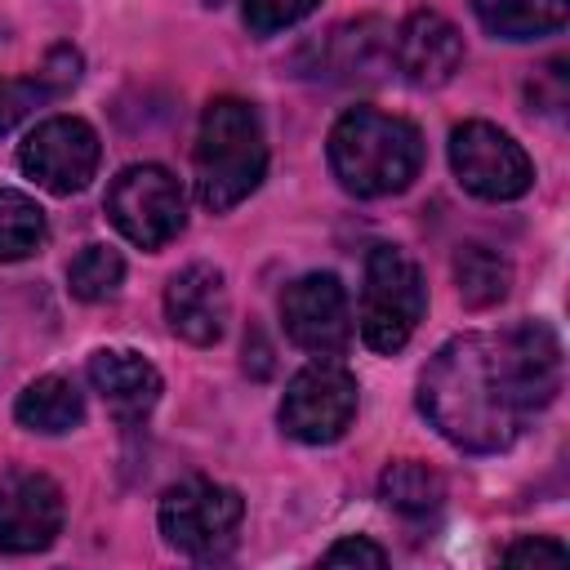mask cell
<instances>
[{
    "instance_id": "6da1fadb",
    "label": "cell",
    "mask_w": 570,
    "mask_h": 570,
    "mask_svg": "<svg viewBox=\"0 0 570 570\" xmlns=\"http://www.w3.org/2000/svg\"><path fill=\"white\" fill-rule=\"evenodd\" d=\"M419 410L468 454L508 450L534 414L517 383L503 334H459L436 347L419 379Z\"/></svg>"
},
{
    "instance_id": "7a4b0ae2",
    "label": "cell",
    "mask_w": 570,
    "mask_h": 570,
    "mask_svg": "<svg viewBox=\"0 0 570 570\" xmlns=\"http://www.w3.org/2000/svg\"><path fill=\"white\" fill-rule=\"evenodd\" d=\"M330 169L361 200L405 191L423 169V134L405 116L352 107L330 129Z\"/></svg>"
},
{
    "instance_id": "3957f363",
    "label": "cell",
    "mask_w": 570,
    "mask_h": 570,
    "mask_svg": "<svg viewBox=\"0 0 570 570\" xmlns=\"http://www.w3.org/2000/svg\"><path fill=\"white\" fill-rule=\"evenodd\" d=\"M196 196L209 214H227L240 205L267 174V138L254 102L245 98H214L200 116L196 134Z\"/></svg>"
},
{
    "instance_id": "277c9868",
    "label": "cell",
    "mask_w": 570,
    "mask_h": 570,
    "mask_svg": "<svg viewBox=\"0 0 570 570\" xmlns=\"http://www.w3.org/2000/svg\"><path fill=\"white\" fill-rule=\"evenodd\" d=\"M160 534L191 561H223L240 543L245 499L209 476H187L160 494Z\"/></svg>"
},
{
    "instance_id": "5b68a950",
    "label": "cell",
    "mask_w": 570,
    "mask_h": 570,
    "mask_svg": "<svg viewBox=\"0 0 570 570\" xmlns=\"http://www.w3.org/2000/svg\"><path fill=\"white\" fill-rule=\"evenodd\" d=\"M428 312V285L419 263L396 245H374L361 285V338L374 352H401Z\"/></svg>"
},
{
    "instance_id": "8992f818",
    "label": "cell",
    "mask_w": 570,
    "mask_h": 570,
    "mask_svg": "<svg viewBox=\"0 0 570 570\" xmlns=\"http://www.w3.org/2000/svg\"><path fill=\"white\" fill-rule=\"evenodd\" d=\"M107 218L138 249L169 245L187 223V200L165 165H125L107 187Z\"/></svg>"
},
{
    "instance_id": "52a82bcc",
    "label": "cell",
    "mask_w": 570,
    "mask_h": 570,
    "mask_svg": "<svg viewBox=\"0 0 570 570\" xmlns=\"http://www.w3.org/2000/svg\"><path fill=\"white\" fill-rule=\"evenodd\" d=\"M356 401H361L356 374L330 356H316L289 379L281 396V428L303 445H330L352 428Z\"/></svg>"
},
{
    "instance_id": "ba28073f",
    "label": "cell",
    "mask_w": 570,
    "mask_h": 570,
    "mask_svg": "<svg viewBox=\"0 0 570 570\" xmlns=\"http://www.w3.org/2000/svg\"><path fill=\"white\" fill-rule=\"evenodd\" d=\"M450 169L481 200H517L534 183L525 147L490 120H463L450 134Z\"/></svg>"
},
{
    "instance_id": "9c48e42d",
    "label": "cell",
    "mask_w": 570,
    "mask_h": 570,
    "mask_svg": "<svg viewBox=\"0 0 570 570\" xmlns=\"http://www.w3.org/2000/svg\"><path fill=\"white\" fill-rule=\"evenodd\" d=\"M98 134L80 120V116H49L40 120L22 147H18V165L27 178H36L45 191L53 196H76L89 187V178L98 174Z\"/></svg>"
},
{
    "instance_id": "30bf717a",
    "label": "cell",
    "mask_w": 570,
    "mask_h": 570,
    "mask_svg": "<svg viewBox=\"0 0 570 570\" xmlns=\"http://www.w3.org/2000/svg\"><path fill=\"white\" fill-rule=\"evenodd\" d=\"M281 325L289 343L312 356H338L352 343V307L347 289L334 272H307L281 294Z\"/></svg>"
},
{
    "instance_id": "8fae6325",
    "label": "cell",
    "mask_w": 570,
    "mask_h": 570,
    "mask_svg": "<svg viewBox=\"0 0 570 570\" xmlns=\"http://www.w3.org/2000/svg\"><path fill=\"white\" fill-rule=\"evenodd\" d=\"M62 490L45 472L9 468L0 476V552H45L62 534Z\"/></svg>"
},
{
    "instance_id": "7c38bea8",
    "label": "cell",
    "mask_w": 570,
    "mask_h": 570,
    "mask_svg": "<svg viewBox=\"0 0 570 570\" xmlns=\"http://www.w3.org/2000/svg\"><path fill=\"white\" fill-rule=\"evenodd\" d=\"M392 58L414 89H436L454 80V71L463 67V36L445 13L414 9L392 40Z\"/></svg>"
},
{
    "instance_id": "4fadbf2b",
    "label": "cell",
    "mask_w": 570,
    "mask_h": 570,
    "mask_svg": "<svg viewBox=\"0 0 570 570\" xmlns=\"http://www.w3.org/2000/svg\"><path fill=\"white\" fill-rule=\"evenodd\" d=\"M165 321L178 338L209 347L227 330V281L214 263H187L165 285Z\"/></svg>"
},
{
    "instance_id": "5bb4252c",
    "label": "cell",
    "mask_w": 570,
    "mask_h": 570,
    "mask_svg": "<svg viewBox=\"0 0 570 570\" xmlns=\"http://www.w3.org/2000/svg\"><path fill=\"white\" fill-rule=\"evenodd\" d=\"M89 383L94 392L111 405L116 419L134 423L142 419L156 401H160V374L147 356L129 352V347H102L89 356Z\"/></svg>"
},
{
    "instance_id": "9a60e30c",
    "label": "cell",
    "mask_w": 570,
    "mask_h": 570,
    "mask_svg": "<svg viewBox=\"0 0 570 570\" xmlns=\"http://www.w3.org/2000/svg\"><path fill=\"white\" fill-rule=\"evenodd\" d=\"M503 347L512 356L525 405L534 414L543 405H552V396L561 392V343H557V334L543 321H521V325L503 330Z\"/></svg>"
},
{
    "instance_id": "2e32d148",
    "label": "cell",
    "mask_w": 570,
    "mask_h": 570,
    "mask_svg": "<svg viewBox=\"0 0 570 570\" xmlns=\"http://www.w3.org/2000/svg\"><path fill=\"white\" fill-rule=\"evenodd\" d=\"M13 419L27 428V432H40V436H62L71 432L80 419H85V396L71 379L62 374H45L36 383H27L18 392V405H13Z\"/></svg>"
},
{
    "instance_id": "e0dca14e",
    "label": "cell",
    "mask_w": 570,
    "mask_h": 570,
    "mask_svg": "<svg viewBox=\"0 0 570 570\" xmlns=\"http://www.w3.org/2000/svg\"><path fill=\"white\" fill-rule=\"evenodd\" d=\"M472 13L499 40H539L566 27L570 0H472Z\"/></svg>"
},
{
    "instance_id": "ac0fdd59",
    "label": "cell",
    "mask_w": 570,
    "mask_h": 570,
    "mask_svg": "<svg viewBox=\"0 0 570 570\" xmlns=\"http://www.w3.org/2000/svg\"><path fill=\"white\" fill-rule=\"evenodd\" d=\"M379 499L401 517H432L445 503V476L419 459H396L379 476Z\"/></svg>"
},
{
    "instance_id": "d6986e66",
    "label": "cell",
    "mask_w": 570,
    "mask_h": 570,
    "mask_svg": "<svg viewBox=\"0 0 570 570\" xmlns=\"http://www.w3.org/2000/svg\"><path fill=\"white\" fill-rule=\"evenodd\" d=\"M454 285H459V298L463 307H494L508 298V285H512V267L499 249L481 245V240H468L454 249Z\"/></svg>"
},
{
    "instance_id": "ffe728a7",
    "label": "cell",
    "mask_w": 570,
    "mask_h": 570,
    "mask_svg": "<svg viewBox=\"0 0 570 570\" xmlns=\"http://www.w3.org/2000/svg\"><path fill=\"white\" fill-rule=\"evenodd\" d=\"M392 62V40L383 36L379 22H352V27H338L330 36V67L343 76V80H374L379 67Z\"/></svg>"
},
{
    "instance_id": "44dd1931",
    "label": "cell",
    "mask_w": 570,
    "mask_h": 570,
    "mask_svg": "<svg viewBox=\"0 0 570 570\" xmlns=\"http://www.w3.org/2000/svg\"><path fill=\"white\" fill-rule=\"evenodd\" d=\"M49 236L45 209L13 187H0V263H22L31 258Z\"/></svg>"
},
{
    "instance_id": "7402d4cb",
    "label": "cell",
    "mask_w": 570,
    "mask_h": 570,
    "mask_svg": "<svg viewBox=\"0 0 570 570\" xmlns=\"http://www.w3.org/2000/svg\"><path fill=\"white\" fill-rule=\"evenodd\" d=\"M125 281V258L111 249V245H85L71 267H67V289L80 298V303H102L120 289Z\"/></svg>"
},
{
    "instance_id": "603a6c76",
    "label": "cell",
    "mask_w": 570,
    "mask_h": 570,
    "mask_svg": "<svg viewBox=\"0 0 570 570\" xmlns=\"http://www.w3.org/2000/svg\"><path fill=\"white\" fill-rule=\"evenodd\" d=\"M321 0H245L240 13H245V27L254 36H276L294 22H303Z\"/></svg>"
},
{
    "instance_id": "cb8c5ba5",
    "label": "cell",
    "mask_w": 570,
    "mask_h": 570,
    "mask_svg": "<svg viewBox=\"0 0 570 570\" xmlns=\"http://www.w3.org/2000/svg\"><path fill=\"white\" fill-rule=\"evenodd\" d=\"M53 89L40 80V76H27V80H0V134H9L18 120H27L40 102H49Z\"/></svg>"
},
{
    "instance_id": "d4e9b609",
    "label": "cell",
    "mask_w": 570,
    "mask_h": 570,
    "mask_svg": "<svg viewBox=\"0 0 570 570\" xmlns=\"http://www.w3.org/2000/svg\"><path fill=\"white\" fill-rule=\"evenodd\" d=\"M321 561H325V566H370V570H383V566H387V552H383L374 539L352 534V539H338L334 548H325Z\"/></svg>"
},
{
    "instance_id": "484cf974",
    "label": "cell",
    "mask_w": 570,
    "mask_h": 570,
    "mask_svg": "<svg viewBox=\"0 0 570 570\" xmlns=\"http://www.w3.org/2000/svg\"><path fill=\"white\" fill-rule=\"evenodd\" d=\"M539 561H566V543L548 534H525L503 548V566H539Z\"/></svg>"
},
{
    "instance_id": "4316f807",
    "label": "cell",
    "mask_w": 570,
    "mask_h": 570,
    "mask_svg": "<svg viewBox=\"0 0 570 570\" xmlns=\"http://www.w3.org/2000/svg\"><path fill=\"white\" fill-rule=\"evenodd\" d=\"M53 94H67L76 80H80V53L76 49H67V45H58L49 58H45V67L36 71Z\"/></svg>"
},
{
    "instance_id": "83f0119b",
    "label": "cell",
    "mask_w": 570,
    "mask_h": 570,
    "mask_svg": "<svg viewBox=\"0 0 570 570\" xmlns=\"http://www.w3.org/2000/svg\"><path fill=\"white\" fill-rule=\"evenodd\" d=\"M205 4H223V0H205Z\"/></svg>"
}]
</instances>
